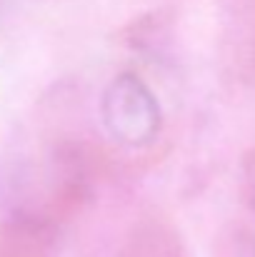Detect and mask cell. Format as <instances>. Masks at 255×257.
Returning <instances> with one entry per match:
<instances>
[{
  "label": "cell",
  "mask_w": 255,
  "mask_h": 257,
  "mask_svg": "<svg viewBox=\"0 0 255 257\" xmlns=\"http://www.w3.org/2000/svg\"><path fill=\"white\" fill-rule=\"evenodd\" d=\"M103 125L120 145L143 148L155 140L160 130V107L148 85L133 75H118L103 92Z\"/></svg>",
  "instance_id": "6da1fadb"
}]
</instances>
